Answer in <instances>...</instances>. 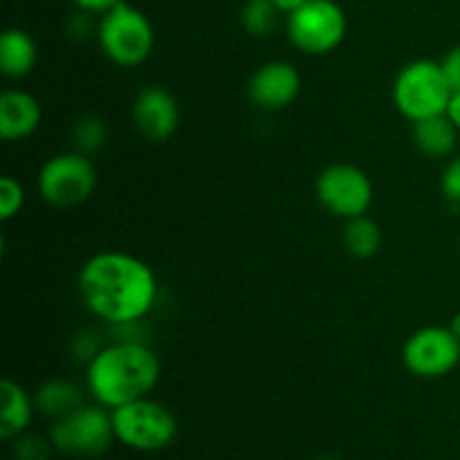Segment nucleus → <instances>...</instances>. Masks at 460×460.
<instances>
[{
	"label": "nucleus",
	"instance_id": "1",
	"mask_svg": "<svg viewBox=\"0 0 460 460\" xmlns=\"http://www.w3.org/2000/svg\"><path fill=\"white\" fill-rule=\"evenodd\" d=\"M84 305L111 326L142 322L157 301V277L146 261L119 250L90 256L79 272Z\"/></svg>",
	"mask_w": 460,
	"mask_h": 460
},
{
	"label": "nucleus",
	"instance_id": "2",
	"mask_svg": "<svg viewBox=\"0 0 460 460\" xmlns=\"http://www.w3.org/2000/svg\"><path fill=\"white\" fill-rule=\"evenodd\" d=\"M160 377V358L142 340H117L102 346L85 367L88 394L111 411L151 395Z\"/></svg>",
	"mask_w": 460,
	"mask_h": 460
},
{
	"label": "nucleus",
	"instance_id": "3",
	"mask_svg": "<svg viewBox=\"0 0 460 460\" xmlns=\"http://www.w3.org/2000/svg\"><path fill=\"white\" fill-rule=\"evenodd\" d=\"M94 31L103 57L119 67L142 66L155 48L153 22L142 9L126 0L102 13Z\"/></svg>",
	"mask_w": 460,
	"mask_h": 460
},
{
	"label": "nucleus",
	"instance_id": "4",
	"mask_svg": "<svg viewBox=\"0 0 460 460\" xmlns=\"http://www.w3.org/2000/svg\"><path fill=\"white\" fill-rule=\"evenodd\" d=\"M111 418L115 440L133 452H162L178 438L180 427L173 411L151 395L112 409Z\"/></svg>",
	"mask_w": 460,
	"mask_h": 460
},
{
	"label": "nucleus",
	"instance_id": "5",
	"mask_svg": "<svg viewBox=\"0 0 460 460\" xmlns=\"http://www.w3.org/2000/svg\"><path fill=\"white\" fill-rule=\"evenodd\" d=\"M452 84L443 63L431 58H416L398 72L394 81V103L409 121L443 115L452 99Z\"/></svg>",
	"mask_w": 460,
	"mask_h": 460
},
{
	"label": "nucleus",
	"instance_id": "6",
	"mask_svg": "<svg viewBox=\"0 0 460 460\" xmlns=\"http://www.w3.org/2000/svg\"><path fill=\"white\" fill-rule=\"evenodd\" d=\"M48 438L54 452L72 458H99L115 443L111 409L102 404H81L67 416L58 418L49 427Z\"/></svg>",
	"mask_w": 460,
	"mask_h": 460
},
{
	"label": "nucleus",
	"instance_id": "7",
	"mask_svg": "<svg viewBox=\"0 0 460 460\" xmlns=\"http://www.w3.org/2000/svg\"><path fill=\"white\" fill-rule=\"evenodd\" d=\"M286 30L288 39L299 52L323 57L344 43L349 18L337 0H305L288 16Z\"/></svg>",
	"mask_w": 460,
	"mask_h": 460
},
{
	"label": "nucleus",
	"instance_id": "8",
	"mask_svg": "<svg viewBox=\"0 0 460 460\" xmlns=\"http://www.w3.org/2000/svg\"><path fill=\"white\" fill-rule=\"evenodd\" d=\"M39 193L54 209H75L84 205L97 187V169L81 151L52 155L39 171Z\"/></svg>",
	"mask_w": 460,
	"mask_h": 460
},
{
	"label": "nucleus",
	"instance_id": "9",
	"mask_svg": "<svg viewBox=\"0 0 460 460\" xmlns=\"http://www.w3.org/2000/svg\"><path fill=\"white\" fill-rule=\"evenodd\" d=\"M314 196L319 205L331 211L335 218L350 220L367 216L373 205L376 189L367 171L349 162H337L319 171L314 180Z\"/></svg>",
	"mask_w": 460,
	"mask_h": 460
},
{
	"label": "nucleus",
	"instance_id": "10",
	"mask_svg": "<svg viewBox=\"0 0 460 460\" xmlns=\"http://www.w3.org/2000/svg\"><path fill=\"white\" fill-rule=\"evenodd\" d=\"M402 362L416 377L438 380L460 364V340L449 326L420 328L404 341Z\"/></svg>",
	"mask_w": 460,
	"mask_h": 460
},
{
	"label": "nucleus",
	"instance_id": "11",
	"mask_svg": "<svg viewBox=\"0 0 460 460\" xmlns=\"http://www.w3.org/2000/svg\"><path fill=\"white\" fill-rule=\"evenodd\" d=\"M133 124L148 142H166L180 126V103L162 85H146L133 102Z\"/></svg>",
	"mask_w": 460,
	"mask_h": 460
},
{
	"label": "nucleus",
	"instance_id": "12",
	"mask_svg": "<svg viewBox=\"0 0 460 460\" xmlns=\"http://www.w3.org/2000/svg\"><path fill=\"white\" fill-rule=\"evenodd\" d=\"M250 99L263 111H283L301 93V75L290 61H268L256 67L247 84Z\"/></svg>",
	"mask_w": 460,
	"mask_h": 460
},
{
	"label": "nucleus",
	"instance_id": "13",
	"mask_svg": "<svg viewBox=\"0 0 460 460\" xmlns=\"http://www.w3.org/2000/svg\"><path fill=\"white\" fill-rule=\"evenodd\" d=\"M43 111L39 99L21 88H9L0 94V137L4 142H21L39 130Z\"/></svg>",
	"mask_w": 460,
	"mask_h": 460
},
{
	"label": "nucleus",
	"instance_id": "14",
	"mask_svg": "<svg viewBox=\"0 0 460 460\" xmlns=\"http://www.w3.org/2000/svg\"><path fill=\"white\" fill-rule=\"evenodd\" d=\"M39 63V45L30 31L9 27L0 36V72L7 79H25Z\"/></svg>",
	"mask_w": 460,
	"mask_h": 460
},
{
	"label": "nucleus",
	"instance_id": "15",
	"mask_svg": "<svg viewBox=\"0 0 460 460\" xmlns=\"http://www.w3.org/2000/svg\"><path fill=\"white\" fill-rule=\"evenodd\" d=\"M0 398H3V409H0V436L4 440H13L25 434L34 418L36 402L22 385L4 377L0 382Z\"/></svg>",
	"mask_w": 460,
	"mask_h": 460
},
{
	"label": "nucleus",
	"instance_id": "16",
	"mask_svg": "<svg viewBox=\"0 0 460 460\" xmlns=\"http://www.w3.org/2000/svg\"><path fill=\"white\" fill-rule=\"evenodd\" d=\"M413 124V144L418 151L429 157H445L454 153L458 144L460 130L452 124L447 115H431L425 119L411 121Z\"/></svg>",
	"mask_w": 460,
	"mask_h": 460
},
{
	"label": "nucleus",
	"instance_id": "17",
	"mask_svg": "<svg viewBox=\"0 0 460 460\" xmlns=\"http://www.w3.org/2000/svg\"><path fill=\"white\" fill-rule=\"evenodd\" d=\"M36 411L43 413L49 420H58V418L67 416L75 409H79L81 404H85L84 391L70 380H48L36 389L34 395Z\"/></svg>",
	"mask_w": 460,
	"mask_h": 460
},
{
	"label": "nucleus",
	"instance_id": "18",
	"mask_svg": "<svg viewBox=\"0 0 460 460\" xmlns=\"http://www.w3.org/2000/svg\"><path fill=\"white\" fill-rule=\"evenodd\" d=\"M344 247L355 259H371L382 247V229L368 216L346 220L344 227Z\"/></svg>",
	"mask_w": 460,
	"mask_h": 460
},
{
	"label": "nucleus",
	"instance_id": "19",
	"mask_svg": "<svg viewBox=\"0 0 460 460\" xmlns=\"http://www.w3.org/2000/svg\"><path fill=\"white\" fill-rule=\"evenodd\" d=\"M279 9L272 0H247L243 4L241 22L247 34L252 36H268L272 34L279 21Z\"/></svg>",
	"mask_w": 460,
	"mask_h": 460
},
{
	"label": "nucleus",
	"instance_id": "20",
	"mask_svg": "<svg viewBox=\"0 0 460 460\" xmlns=\"http://www.w3.org/2000/svg\"><path fill=\"white\" fill-rule=\"evenodd\" d=\"M106 135H108V126L103 124L102 117L97 115H85L81 117L79 121L72 128V137H75L76 151L81 153H94L97 148H102L106 144Z\"/></svg>",
	"mask_w": 460,
	"mask_h": 460
},
{
	"label": "nucleus",
	"instance_id": "21",
	"mask_svg": "<svg viewBox=\"0 0 460 460\" xmlns=\"http://www.w3.org/2000/svg\"><path fill=\"white\" fill-rule=\"evenodd\" d=\"M9 443H12V460H49L54 452L52 440L30 434V431L9 440Z\"/></svg>",
	"mask_w": 460,
	"mask_h": 460
},
{
	"label": "nucleus",
	"instance_id": "22",
	"mask_svg": "<svg viewBox=\"0 0 460 460\" xmlns=\"http://www.w3.org/2000/svg\"><path fill=\"white\" fill-rule=\"evenodd\" d=\"M22 205H25V187L21 184V180L4 173L0 178V220L7 223V220L16 218L22 211Z\"/></svg>",
	"mask_w": 460,
	"mask_h": 460
},
{
	"label": "nucleus",
	"instance_id": "23",
	"mask_svg": "<svg viewBox=\"0 0 460 460\" xmlns=\"http://www.w3.org/2000/svg\"><path fill=\"white\" fill-rule=\"evenodd\" d=\"M440 191L452 205H460V155L449 160L440 175Z\"/></svg>",
	"mask_w": 460,
	"mask_h": 460
},
{
	"label": "nucleus",
	"instance_id": "24",
	"mask_svg": "<svg viewBox=\"0 0 460 460\" xmlns=\"http://www.w3.org/2000/svg\"><path fill=\"white\" fill-rule=\"evenodd\" d=\"M440 63H443V70H445V75H447L452 88L460 90V45L449 49Z\"/></svg>",
	"mask_w": 460,
	"mask_h": 460
},
{
	"label": "nucleus",
	"instance_id": "25",
	"mask_svg": "<svg viewBox=\"0 0 460 460\" xmlns=\"http://www.w3.org/2000/svg\"><path fill=\"white\" fill-rule=\"evenodd\" d=\"M72 4H75L79 12H85V13H106L108 9L117 7L119 3H124V0H70Z\"/></svg>",
	"mask_w": 460,
	"mask_h": 460
},
{
	"label": "nucleus",
	"instance_id": "26",
	"mask_svg": "<svg viewBox=\"0 0 460 460\" xmlns=\"http://www.w3.org/2000/svg\"><path fill=\"white\" fill-rule=\"evenodd\" d=\"M445 115H447L449 119H452V124L460 130V90H454L452 93V99H449Z\"/></svg>",
	"mask_w": 460,
	"mask_h": 460
},
{
	"label": "nucleus",
	"instance_id": "27",
	"mask_svg": "<svg viewBox=\"0 0 460 460\" xmlns=\"http://www.w3.org/2000/svg\"><path fill=\"white\" fill-rule=\"evenodd\" d=\"M272 3L277 4L279 12L286 13V16H290V13L296 12V9H299L305 0H272Z\"/></svg>",
	"mask_w": 460,
	"mask_h": 460
},
{
	"label": "nucleus",
	"instance_id": "28",
	"mask_svg": "<svg viewBox=\"0 0 460 460\" xmlns=\"http://www.w3.org/2000/svg\"><path fill=\"white\" fill-rule=\"evenodd\" d=\"M449 328H452L454 335H456L458 340H460V313H458V314H454L452 322H449Z\"/></svg>",
	"mask_w": 460,
	"mask_h": 460
},
{
	"label": "nucleus",
	"instance_id": "29",
	"mask_svg": "<svg viewBox=\"0 0 460 460\" xmlns=\"http://www.w3.org/2000/svg\"><path fill=\"white\" fill-rule=\"evenodd\" d=\"M319 460H337V458H332V456H323V458H319Z\"/></svg>",
	"mask_w": 460,
	"mask_h": 460
}]
</instances>
